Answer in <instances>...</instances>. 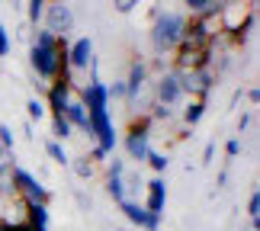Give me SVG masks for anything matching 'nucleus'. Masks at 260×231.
I'll list each match as a JSON object with an SVG mask.
<instances>
[{
  "label": "nucleus",
  "instance_id": "obj_1",
  "mask_svg": "<svg viewBox=\"0 0 260 231\" xmlns=\"http://www.w3.org/2000/svg\"><path fill=\"white\" fill-rule=\"evenodd\" d=\"M29 64H32V71L42 80H68V84H74L71 71H68V39H55L45 29L32 32Z\"/></svg>",
  "mask_w": 260,
  "mask_h": 231
},
{
  "label": "nucleus",
  "instance_id": "obj_2",
  "mask_svg": "<svg viewBox=\"0 0 260 231\" xmlns=\"http://www.w3.org/2000/svg\"><path fill=\"white\" fill-rule=\"evenodd\" d=\"M183 26H186V16L183 13H174V10H161L154 19H151V48L154 55H174L177 45H180V36H183Z\"/></svg>",
  "mask_w": 260,
  "mask_h": 231
},
{
  "label": "nucleus",
  "instance_id": "obj_3",
  "mask_svg": "<svg viewBox=\"0 0 260 231\" xmlns=\"http://www.w3.org/2000/svg\"><path fill=\"white\" fill-rule=\"evenodd\" d=\"M122 148H125V154L138 160V164H145L148 154H151V119L145 116H132V122H128V132L122 138Z\"/></svg>",
  "mask_w": 260,
  "mask_h": 231
},
{
  "label": "nucleus",
  "instance_id": "obj_4",
  "mask_svg": "<svg viewBox=\"0 0 260 231\" xmlns=\"http://www.w3.org/2000/svg\"><path fill=\"white\" fill-rule=\"evenodd\" d=\"M10 180H13V186H16V196L19 199H26V203H36V206H48V199H52V193H48V186L45 183H39V180L29 174V170L23 167H10Z\"/></svg>",
  "mask_w": 260,
  "mask_h": 231
},
{
  "label": "nucleus",
  "instance_id": "obj_5",
  "mask_svg": "<svg viewBox=\"0 0 260 231\" xmlns=\"http://www.w3.org/2000/svg\"><path fill=\"white\" fill-rule=\"evenodd\" d=\"M42 29L52 32L55 39H68V32L74 29V10L68 4H58V0H48L45 13H42Z\"/></svg>",
  "mask_w": 260,
  "mask_h": 231
},
{
  "label": "nucleus",
  "instance_id": "obj_6",
  "mask_svg": "<svg viewBox=\"0 0 260 231\" xmlns=\"http://www.w3.org/2000/svg\"><path fill=\"white\" fill-rule=\"evenodd\" d=\"M151 96H154V103L157 106H167V109H174L180 100H183V90H180V74L174 71H164V74H157L151 80Z\"/></svg>",
  "mask_w": 260,
  "mask_h": 231
},
{
  "label": "nucleus",
  "instance_id": "obj_7",
  "mask_svg": "<svg viewBox=\"0 0 260 231\" xmlns=\"http://www.w3.org/2000/svg\"><path fill=\"white\" fill-rule=\"evenodd\" d=\"M215 74L209 68H199V71H186L180 74V90H183L186 100H209V93L215 90Z\"/></svg>",
  "mask_w": 260,
  "mask_h": 231
},
{
  "label": "nucleus",
  "instance_id": "obj_8",
  "mask_svg": "<svg viewBox=\"0 0 260 231\" xmlns=\"http://www.w3.org/2000/svg\"><path fill=\"white\" fill-rule=\"evenodd\" d=\"M96 61V55H93V39L84 36V39H77V42L68 45V71H71V77L77 71H90V64Z\"/></svg>",
  "mask_w": 260,
  "mask_h": 231
},
{
  "label": "nucleus",
  "instance_id": "obj_9",
  "mask_svg": "<svg viewBox=\"0 0 260 231\" xmlns=\"http://www.w3.org/2000/svg\"><path fill=\"white\" fill-rule=\"evenodd\" d=\"M119 212H122L132 225L145 228V231H161V218L151 215L142 203H138V199H122V203H119Z\"/></svg>",
  "mask_w": 260,
  "mask_h": 231
},
{
  "label": "nucleus",
  "instance_id": "obj_10",
  "mask_svg": "<svg viewBox=\"0 0 260 231\" xmlns=\"http://www.w3.org/2000/svg\"><path fill=\"white\" fill-rule=\"evenodd\" d=\"M151 215L161 218L164 215V206H167V183H164V177H151V180H145V203H142Z\"/></svg>",
  "mask_w": 260,
  "mask_h": 231
},
{
  "label": "nucleus",
  "instance_id": "obj_11",
  "mask_svg": "<svg viewBox=\"0 0 260 231\" xmlns=\"http://www.w3.org/2000/svg\"><path fill=\"white\" fill-rule=\"evenodd\" d=\"M74 90H77V87L68 84V80H52V84H48L45 103H48V109H52V116H61V113H64V106H68V100H71Z\"/></svg>",
  "mask_w": 260,
  "mask_h": 231
},
{
  "label": "nucleus",
  "instance_id": "obj_12",
  "mask_svg": "<svg viewBox=\"0 0 260 231\" xmlns=\"http://www.w3.org/2000/svg\"><path fill=\"white\" fill-rule=\"evenodd\" d=\"M61 116L74 128H84V132H87V106H84V100H81V90H74V93H71V100H68V106H64Z\"/></svg>",
  "mask_w": 260,
  "mask_h": 231
},
{
  "label": "nucleus",
  "instance_id": "obj_13",
  "mask_svg": "<svg viewBox=\"0 0 260 231\" xmlns=\"http://www.w3.org/2000/svg\"><path fill=\"white\" fill-rule=\"evenodd\" d=\"M189 16H218L222 10V0H183Z\"/></svg>",
  "mask_w": 260,
  "mask_h": 231
},
{
  "label": "nucleus",
  "instance_id": "obj_14",
  "mask_svg": "<svg viewBox=\"0 0 260 231\" xmlns=\"http://www.w3.org/2000/svg\"><path fill=\"white\" fill-rule=\"evenodd\" d=\"M206 116V100H186L183 106V125H199V119Z\"/></svg>",
  "mask_w": 260,
  "mask_h": 231
},
{
  "label": "nucleus",
  "instance_id": "obj_15",
  "mask_svg": "<svg viewBox=\"0 0 260 231\" xmlns=\"http://www.w3.org/2000/svg\"><path fill=\"white\" fill-rule=\"evenodd\" d=\"M45 154L52 157L55 164H61V167L71 164V154H68V151H64V145H61V142H55V138H48V142H45Z\"/></svg>",
  "mask_w": 260,
  "mask_h": 231
},
{
  "label": "nucleus",
  "instance_id": "obj_16",
  "mask_svg": "<svg viewBox=\"0 0 260 231\" xmlns=\"http://www.w3.org/2000/svg\"><path fill=\"white\" fill-rule=\"evenodd\" d=\"M71 135H74V125L64 116H52V138L55 142H68Z\"/></svg>",
  "mask_w": 260,
  "mask_h": 231
},
{
  "label": "nucleus",
  "instance_id": "obj_17",
  "mask_svg": "<svg viewBox=\"0 0 260 231\" xmlns=\"http://www.w3.org/2000/svg\"><path fill=\"white\" fill-rule=\"evenodd\" d=\"M68 167H74V174L81 177V180H90V177H93V170H96V164H93V160H90L87 154L71 157V164H68Z\"/></svg>",
  "mask_w": 260,
  "mask_h": 231
},
{
  "label": "nucleus",
  "instance_id": "obj_18",
  "mask_svg": "<svg viewBox=\"0 0 260 231\" xmlns=\"http://www.w3.org/2000/svg\"><path fill=\"white\" fill-rule=\"evenodd\" d=\"M45 7H48V0H29V7H26V19H29V26H39V23H42Z\"/></svg>",
  "mask_w": 260,
  "mask_h": 231
},
{
  "label": "nucleus",
  "instance_id": "obj_19",
  "mask_svg": "<svg viewBox=\"0 0 260 231\" xmlns=\"http://www.w3.org/2000/svg\"><path fill=\"white\" fill-rule=\"evenodd\" d=\"M247 218H251V228H260V189H251L247 196Z\"/></svg>",
  "mask_w": 260,
  "mask_h": 231
},
{
  "label": "nucleus",
  "instance_id": "obj_20",
  "mask_svg": "<svg viewBox=\"0 0 260 231\" xmlns=\"http://www.w3.org/2000/svg\"><path fill=\"white\" fill-rule=\"evenodd\" d=\"M145 164H151V170H154L157 177H161L164 170H167V164H171V157H167V154H161V151H154V148H151V154H148V160H145Z\"/></svg>",
  "mask_w": 260,
  "mask_h": 231
},
{
  "label": "nucleus",
  "instance_id": "obj_21",
  "mask_svg": "<svg viewBox=\"0 0 260 231\" xmlns=\"http://www.w3.org/2000/svg\"><path fill=\"white\" fill-rule=\"evenodd\" d=\"M26 116H29V122H39V119H45V103L32 96V100L26 103Z\"/></svg>",
  "mask_w": 260,
  "mask_h": 231
},
{
  "label": "nucleus",
  "instance_id": "obj_22",
  "mask_svg": "<svg viewBox=\"0 0 260 231\" xmlns=\"http://www.w3.org/2000/svg\"><path fill=\"white\" fill-rule=\"evenodd\" d=\"M13 142H16V138H13V128L0 122V145H4L7 151H13Z\"/></svg>",
  "mask_w": 260,
  "mask_h": 231
},
{
  "label": "nucleus",
  "instance_id": "obj_23",
  "mask_svg": "<svg viewBox=\"0 0 260 231\" xmlns=\"http://www.w3.org/2000/svg\"><path fill=\"white\" fill-rule=\"evenodd\" d=\"M10 55V32H7V26L0 23V58H7Z\"/></svg>",
  "mask_w": 260,
  "mask_h": 231
},
{
  "label": "nucleus",
  "instance_id": "obj_24",
  "mask_svg": "<svg viewBox=\"0 0 260 231\" xmlns=\"http://www.w3.org/2000/svg\"><path fill=\"white\" fill-rule=\"evenodd\" d=\"M138 4H142V0H113V7L119 10V13H132Z\"/></svg>",
  "mask_w": 260,
  "mask_h": 231
},
{
  "label": "nucleus",
  "instance_id": "obj_25",
  "mask_svg": "<svg viewBox=\"0 0 260 231\" xmlns=\"http://www.w3.org/2000/svg\"><path fill=\"white\" fill-rule=\"evenodd\" d=\"M225 154L228 157H238V154H241V138H228V142H225Z\"/></svg>",
  "mask_w": 260,
  "mask_h": 231
},
{
  "label": "nucleus",
  "instance_id": "obj_26",
  "mask_svg": "<svg viewBox=\"0 0 260 231\" xmlns=\"http://www.w3.org/2000/svg\"><path fill=\"white\" fill-rule=\"evenodd\" d=\"M74 196H77V206H81V209H84V212H90V209H93V199H90V196H87V189H77V193H74Z\"/></svg>",
  "mask_w": 260,
  "mask_h": 231
},
{
  "label": "nucleus",
  "instance_id": "obj_27",
  "mask_svg": "<svg viewBox=\"0 0 260 231\" xmlns=\"http://www.w3.org/2000/svg\"><path fill=\"white\" fill-rule=\"evenodd\" d=\"M106 93H109V100H113V96H119V100H125V84H122V80H116L113 87H106Z\"/></svg>",
  "mask_w": 260,
  "mask_h": 231
},
{
  "label": "nucleus",
  "instance_id": "obj_28",
  "mask_svg": "<svg viewBox=\"0 0 260 231\" xmlns=\"http://www.w3.org/2000/svg\"><path fill=\"white\" fill-rule=\"evenodd\" d=\"M251 125H254V116H251V113H244L241 119H238V132H247Z\"/></svg>",
  "mask_w": 260,
  "mask_h": 231
},
{
  "label": "nucleus",
  "instance_id": "obj_29",
  "mask_svg": "<svg viewBox=\"0 0 260 231\" xmlns=\"http://www.w3.org/2000/svg\"><path fill=\"white\" fill-rule=\"evenodd\" d=\"M212 157H215V142H209L203 151V164H212Z\"/></svg>",
  "mask_w": 260,
  "mask_h": 231
},
{
  "label": "nucleus",
  "instance_id": "obj_30",
  "mask_svg": "<svg viewBox=\"0 0 260 231\" xmlns=\"http://www.w3.org/2000/svg\"><path fill=\"white\" fill-rule=\"evenodd\" d=\"M4 164H13V151H7V148L0 145V167H4Z\"/></svg>",
  "mask_w": 260,
  "mask_h": 231
},
{
  "label": "nucleus",
  "instance_id": "obj_31",
  "mask_svg": "<svg viewBox=\"0 0 260 231\" xmlns=\"http://www.w3.org/2000/svg\"><path fill=\"white\" fill-rule=\"evenodd\" d=\"M247 103H251V106H257V103H260V90H257V87L247 90Z\"/></svg>",
  "mask_w": 260,
  "mask_h": 231
},
{
  "label": "nucleus",
  "instance_id": "obj_32",
  "mask_svg": "<svg viewBox=\"0 0 260 231\" xmlns=\"http://www.w3.org/2000/svg\"><path fill=\"white\" fill-rule=\"evenodd\" d=\"M0 231H32V228H29V225H4V222H0Z\"/></svg>",
  "mask_w": 260,
  "mask_h": 231
},
{
  "label": "nucleus",
  "instance_id": "obj_33",
  "mask_svg": "<svg viewBox=\"0 0 260 231\" xmlns=\"http://www.w3.org/2000/svg\"><path fill=\"white\" fill-rule=\"evenodd\" d=\"M215 183H218V189H222V186H228V170H218V177H215Z\"/></svg>",
  "mask_w": 260,
  "mask_h": 231
},
{
  "label": "nucleus",
  "instance_id": "obj_34",
  "mask_svg": "<svg viewBox=\"0 0 260 231\" xmlns=\"http://www.w3.org/2000/svg\"><path fill=\"white\" fill-rule=\"evenodd\" d=\"M23 135L29 138V142H32V138H36V132H32V122H26V125H23Z\"/></svg>",
  "mask_w": 260,
  "mask_h": 231
},
{
  "label": "nucleus",
  "instance_id": "obj_35",
  "mask_svg": "<svg viewBox=\"0 0 260 231\" xmlns=\"http://www.w3.org/2000/svg\"><path fill=\"white\" fill-rule=\"evenodd\" d=\"M116 231H128V228H116Z\"/></svg>",
  "mask_w": 260,
  "mask_h": 231
},
{
  "label": "nucleus",
  "instance_id": "obj_36",
  "mask_svg": "<svg viewBox=\"0 0 260 231\" xmlns=\"http://www.w3.org/2000/svg\"><path fill=\"white\" fill-rule=\"evenodd\" d=\"M36 231H48V228H36Z\"/></svg>",
  "mask_w": 260,
  "mask_h": 231
}]
</instances>
